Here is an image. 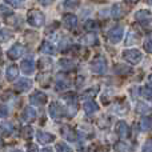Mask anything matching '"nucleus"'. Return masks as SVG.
I'll return each instance as SVG.
<instances>
[{
	"mask_svg": "<svg viewBox=\"0 0 152 152\" xmlns=\"http://www.w3.org/2000/svg\"><path fill=\"white\" fill-rule=\"evenodd\" d=\"M27 20L32 27H42L45 21L44 13L39 10H29L27 13Z\"/></svg>",
	"mask_w": 152,
	"mask_h": 152,
	"instance_id": "1",
	"label": "nucleus"
},
{
	"mask_svg": "<svg viewBox=\"0 0 152 152\" xmlns=\"http://www.w3.org/2000/svg\"><path fill=\"white\" fill-rule=\"evenodd\" d=\"M107 68H108V64H107V60H105L104 56L99 55L91 61V71L94 74H97V75H103L107 72Z\"/></svg>",
	"mask_w": 152,
	"mask_h": 152,
	"instance_id": "2",
	"label": "nucleus"
},
{
	"mask_svg": "<svg viewBox=\"0 0 152 152\" xmlns=\"http://www.w3.org/2000/svg\"><path fill=\"white\" fill-rule=\"evenodd\" d=\"M123 58L126 61H128L129 64H139L143 59V55L140 51L137 50H126L123 52Z\"/></svg>",
	"mask_w": 152,
	"mask_h": 152,
	"instance_id": "3",
	"label": "nucleus"
},
{
	"mask_svg": "<svg viewBox=\"0 0 152 152\" xmlns=\"http://www.w3.org/2000/svg\"><path fill=\"white\" fill-rule=\"evenodd\" d=\"M48 112H50V116L52 119L59 120L64 116V107L59 102H52L48 107Z\"/></svg>",
	"mask_w": 152,
	"mask_h": 152,
	"instance_id": "4",
	"label": "nucleus"
},
{
	"mask_svg": "<svg viewBox=\"0 0 152 152\" xmlns=\"http://www.w3.org/2000/svg\"><path fill=\"white\" fill-rule=\"evenodd\" d=\"M123 34H124L123 27H113V28L110 29V32H108V40H110V43L111 44H118V43H120L121 39H123Z\"/></svg>",
	"mask_w": 152,
	"mask_h": 152,
	"instance_id": "5",
	"label": "nucleus"
},
{
	"mask_svg": "<svg viewBox=\"0 0 152 152\" xmlns=\"http://www.w3.org/2000/svg\"><path fill=\"white\" fill-rule=\"evenodd\" d=\"M115 131H116V134H118V136L121 137V139H127V137H129V134H131L129 126L124 120L118 121V124H116V127H115Z\"/></svg>",
	"mask_w": 152,
	"mask_h": 152,
	"instance_id": "6",
	"label": "nucleus"
},
{
	"mask_svg": "<svg viewBox=\"0 0 152 152\" xmlns=\"http://www.w3.org/2000/svg\"><path fill=\"white\" fill-rule=\"evenodd\" d=\"M29 102H31L32 104H35V105H44L45 103L48 102V99H47V95H45L44 92L36 91V92H34V94L29 96Z\"/></svg>",
	"mask_w": 152,
	"mask_h": 152,
	"instance_id": "7",
	"label": "nucleus"
},
{
	"mask_svg": "<svg viewBox=\"0 0 152 152\" xmlns=\"http://www.w3.org/2000/svg\"><path fill=\"white\" fill-rule=\"evenodd\" d=\"M23 52H24L23 45H21L20 43H16V44H13L12 47L8 50L7 56L11 59V60H15V59H19V58H20V56L23 55Z\"/></svg>",
	"mask_w": 152,
	"mask_h": 152,
	"instance_id": "8",
	"label": "nucleus"
},
{
	"mask_svg": "<svg viewBox=\"0 0 152 152\" xmlns=\"http://www.w3.org/2000/svg\"><path fill=\"white\" fill-rule=\"evenodd\" d=\"M135 19H136V21L142 23L143 26H147L148 21H151V12L148 10H140L135 13Z\"/></svg>",
	"mask_w": 152,
	"mask_h": 152,
	"instance_id": "9",
	"label": "nucleus"
},
{
	"mask_svg": "<svg viewBox=\"0 0 152 152\" xmlns=\"http://www.w3.org/2000/svg\"><path fill=\"white\" fill-rule=\"evenodd\" d=\"M36 139L40 144H50L55 140V136L50 132H44V131H37L36 134Z\"/></svg>",
	"mask_w": 152,
	"mask_h": 152,
	"instance_id": "10",
	"label": "nucleus"
},
{
	"mask_svg": "<svg viewBox=\"0 0 152 152\" xmlns=\"http://www.w3.org/2000/svg\"><path fill=\"white\" fill-rule=\"evenodd\" d=\"M21 119H23L26 123H32V121L36 119V111L32 107H26L21 112Z\"/></svg>",
	"mask_w": 152,
	"mask_h": 152,
	"instance_id": "11",
	"label": "nucleus"
},
{
	"mask_svg": "<svg viewBox=\"0 0 152 152\" xmlns=\"http://www.w3.org/2000/svg\"><path fill=\"white\" fill-rule=\"evenodd\" d=\"M20 69L24 72L26 75H31L34 74L35 71V61L32 59H27V60H23L20 64Z\"/></svg>",
	"mask_w": 152,
	"mask_h": 152,
	"instance_id": "12",
	"label": "nucleus"
},
{
	"mask_svg": "<svg viewBox=\"0 0 152 152\" xmlns=\"http://www.w3.org/2000/svg\"><path fill=\"white\" fill-rule=\"evenodd\" d=\"M63 24H64V26H66L68 29L75 28L76 24H77V18H76L74 13H67V15L63 18Z\"/></svg>",
	"mask_w": 152,
	"mask_h": 152,
	"instance_id": "13",
	"label": "nucleus"
},
{
	"mask_svg": "<svg viewBox=\"0 0 152 152\" xmlns=\"http://www.w3.org/2000/svg\"><path fill=\"white\" fill-rule=\"evenodd\" d=\"M15 88L18 89L19 92L28 91V89L32 88V80H29V79H21V80H19L18 83H16Z\"/></svg>",
	"mask_w": 152,
	"mask_h": 152,
	"instance_id": "14",
	"label": "nucleus"
},
{
	"mask_svg": "<svg viewBox=\"0 0 152 152\" xmlns=\"http://www.w3.org/2000/svg\"><path fill=\"white\" fill-rule=\"evenodd\" d=\"M139 40H140V34L132 28L131 31L128 32V36H127V39H126V45H134V44H136Z\"/></svg>",
	"mask_w": 152,
	"mask_h": 152,
	"instance_id": "15",
	"label": "nucleus"
},
{
	"mask_svg": "<svg viewBox=\"0 0 152 152\" xmlns=\"http://www.w3.org/2000/svg\"><path fill=\"white\" fill-rule=\"evenodd\" d=\"M61 135H63L67 140H69V142H75L76 140V132L68 126L61 127Z\"/></svg>",
	"mask_w": 152,
	"mask_h": 152,
	"instance_id": "16",
	"label": "nucleus"
},
{
	"mask_svg": "<svg viewBox=\"0 0 152 152\" xmlns=\"http://www.w3.org/2000/svg\"><path fill=\"white\" fill-rule=\"evenodd\" d=\"M18 75H19V68L18 66H10L5 71V77H7L8 81H13L18 79Z\"/></svg>",
	"mask_w": 152,
	"mask_h": 152,
	"instance_id": "17",
	"label": "nucleus"
},
{
	"mask_svg": "<svg viewBox=\"0 0 152 152\" xmlns=\"http://www.w3.org/2000/svg\"><path fill=\"white\" fill-rule=\"evenodd\" d=\"M83 108H84V111H86L88 115H92V113H95V112H97V111H99V105H97L92 99L84 103Z\"/></svg>",
	"mask_w": 152,
	"mask_h": 152,
	"instance_id": "18",
	"label": "nucleus"
},
{
	"mask_svg": "<svg viewBox=\"0 0 152 152\" xmlns=\"http://www.w3.org/2000/svg\"><path fill=\"white\" fill-rule=\"evenodd\" d=\"M12 132H13V126L11 123H7V121L0 123V134L3 136H11Z\"/></svg>",
	"mask_w": 152,
	"mask_h": 152,
	"instance_id": "19",
	"label": "nucleus"
},
{
	"mask_svg": "<svg viewBox=\"0 0 152 152\" xmlns=\"http://www.w3.org/2000/svg\"><path fill=\"white\" fill-rule=\"evenodd\" d=\"M124 15V10L123 7H121L120 4H113V7L111 8V16H112L113 19H121Z\"/></svg>",
	"mask_w": 152,
	"mask_h": 152,
	"instance_id": "20",
	"label": "nucleus"
},
{
	"mask_svg": "<svg viewBox=\"0 0 152 152\" xmlns=\"http://www.w3.org/2000/svg\"><path fill=\"white\" fill-rule=\"evenodd\" d=\"M81 43L86 44V45H95V44H97V37H96V35L95 34L89 32V34H87L86 36H83Z\"/></svg>",
	"mask_w": 152,
	"mask_h": 152,
	"instance_id": "21",
	"label": "nucleus"
},
{
	"mask_svg": "<svg viewBox=\"0 0 152 152\" xmlns=\"http://www.w3.org/2000/svg\"><path fill=\"white\" fill-rule=\"evenodd\" d=\"M40 51H42L43 53H47V55H53V53L56 52L53 44H51L50 42H43L42 45H40Z\"/></svg>",
	"mask_w": 152,
	"mask_h": 152,
	"instance_id": "22",
	"label": "nucleus"
},
{
	"mask_svg": "<svg viewBox=\"0 0 152 152\" xmlns=\"http://www.w3.org/2000/svg\"><path fill=\"white\" fill-rule=\"evenodd\" d=\"M140 95L143 99L152 102V86H144L140 88Z\"/></svg>",
	"mask_w": 152,
	"mask_h": 152,
	"instance_id": "23",
	"label": "nucleus"
},
{
	"mask_svg": "<svg viewBox=\"0 0 152 152\" xmlns=\"http://www.w3.org/2000/svg\"><path fill=\"white\" fill-rule=\"evenodd\" d=\"M140 128H142V131H150V129H152V118L151 116H145V118L142 119V121H140Z\"/></svg>",
	"mask_w": 152,
	"mask_h": 152,
	"instance_id": "24",
	"label": "nucleus"
},
{
	"mask_svg": "<svg viewBox=\"0 0 152 152\" xmlns=\"http://www.w3.org/2000/svg\"><path fill=\"white\" fill-rule=\"evenodd\" d=\"M59 67H60L61 69H74L76 67V64L74 61L69 60V59H61V60L59 61Z\"/></svg>",
	"mask_w": 152,
	"mask_h": 152,
	"instance_id": "25",
	"label": "nucleus"
},
{
	"mask_svg": "<svg viewBox=\"0 0 152 152\" xmlns=\"http://www.w3.org/2000/svg\"><path fill=\"white\" fill-rule=\"evenodd\" d=\"M115 150L118 152H132V147L124 142H119L115 144Z\"/></svg>",
	"mask_w": 152,
	"mask_h": 152,
	"instance_id": "26",
	"label": "nucleus"
},
{
	"mask_svg": "<svg viewBox=\"0 0 152 152\" xmlns=\"http://www.w3.org/2000/svg\"><path fill=\"white\" fill-rule=\"evenodd\" d=\"M12 37V31L11 29H7V28H3L0 31V42H7Z\"/></svg>",
	"mask_w": 152,
	"mask_h": 152,
	"instance_id": "27",
	"label": "nucleus"
},
{
	"mask_svg": "<svg viewBox=\"0 0 152 152\" xmlns=\"http://www.w3.org/2000/svg\"><path fill=\"white\" fill-rule=\"evenodd\" d=\"M69 87V81L68 79H66L64 76H61V80L59 77L58 83H56V89H64V88H68Z\"/></svg>",
	"mask_w": 152,
	"mask_h": 152,
	"instance_id": "28",
	"label": "nucleus"
},
{
	"mask_svg": "<svg viewBox=\"0 0 152 152\" xmlns=\"http://www.w3.org/2000/svg\"><path fill=\"white\" fill-rule=\"evenodd\" d=\"M56 151L58 152H74L72 148L69 147V145H67L66 143H59V144H56Z\"/></svg>",
	"mask_w": 152,
	"mask_h": 152,
	"instance_id": "29",
	"label": "nucleus"
},
{
	"mask_svg": "<svg viewBox=\"0 0 152 152\" xmlns=\"http://www.w3.org/2000/svg\"><path fill=\"white\" fill-rule=\"evenodd\" d=\"M96 94H97V87H95V88L87 89V91L81 95V97H83V99H88V97H94Z\"/></svg>",
	"mask_w": 152,
	"mask_h": 152,
	"instance_id": "30",
	"label": "nucleus"
},
{
	"mask_svg": "<svg viewBox=\"0 0 152 152\" xmlns=\"http://www.w3.org/2000/svg\"><path fill=\"white\" fill-rule=\"evenodd\" d=\"M51 67V59H42L40 60V69L43 71H47Z\"/></svg>",
	"mask_w": 152,
	"mask_h": 152,
	"instance_id": "31",
	"label": "nucleus"
},
{
	"mask_svg": "<svg viewBox=\"0 0 152 152\" xmlns=\"http://www.w3.org/2000/svg\"><path fill=\"white\" fill-rule=\"evenodd\" d=\"M32 134H34V129H32V127L31 126H26L23 128V136L24 137H31L32 136Z\"/></svg>",
	"mask_w": 152,
	"mask_h": 152,
	"instance_id": "32",
	"label": "nucleus"
},
{
	"mask_svg": "<svg viewBox=\"0 0 152 152\" xmlns=\"http://www.w3.org/2000/svg\"><path fill=\"white\" fill-rule=\"evenodd\" d=\"M4 1L12 7H21L24 4V0H4Z\"/></svg>",
	"mask_w": 152,
	"mask_h": 152,
	"instance_id": "33",
	"label": "nucleus"
},
{
	"mask_svg": "<svg viewBox=\"0 0 152 152\" xmlns=\"http://www.w3.org/2000/svg\"><path fill=\"white\" fill-rule=\"evenodd\" d=\"M79 4H80V0H66V1H64V5H66L67 8H69V7L75 8V7H77Z\"/></svg>",
	"mask_w": 152,
	"mask_h": 152,
	"instance_id": "34",
	"label": "nucleus"
},
{
	"mask_svg": "<svg viewBox=\"0 0 152 152\" xmlns=\"http://www.w3.org/2000/svg\"><path fill=\"white\" fill-rule=\"evenodd\" d=\"M144 50H145V52L152 53V37H148L144 42Z\"/></svg>",
	"mask_w": 152,
	"mask_h": 152,
	"instance_id": "35",
	"label": "nucleus"
},
{
	"mask_svg": "<svg viewBox=\"0 0 152 152\" xmlns=\"http://www.w3.org/2000/svg\"><path fill=\"white\" fill-rule=\"evenodd\" d=\"M142 151H143V152H152V139L147 140V142L143 144Z\"/></svg>",
	"mask_w": 152,
	"mask_h": 152,
	"instance_id": "36",
	"label": "nucleus"
},
{
	"mask_svg": "<svg viewBox=\"0 0 152 152\" xmlns=\"http://www.w3.org/2000/svg\"><path fill=\"white\" fill-rule=\"evenodd\" d=\"M86 28L89 29V31H92V29H97V23L95 20H88L86 23Z\"/></svg>",
	"mask_w": 152,
	"mask_h": 152,
	"instance_id": "37",
	"label": "nucleus"
},
{
	"mask_svg": "<svg viewBox=\"0 0 152 152\" xmlns=\"http://www.w3.org/2000/svg\"><path fill=\"white\" fill-rule=\"evenodd\" d=\"M8 115V108L5 105H0V118H5Z\"/></svg>",
	"mask_w": 152,
	"mask_h": 152,
	"instance_id": "38",
	"label": "nucleus"
},
{
	"mask_svg": "<svg viewBox=\"0 0 152 152\" xmlns=\"http://www.w3.org/2000/svg\"><path fill=\"white\" fill-rule=\"evenodd\" d=\"M0 12L4 13V15H12V11L10 8H7L5 5H0Z\"/></svg>",
	"mask_w": 152,
	"mask_h": 152,
	"instance_id": "39",
	"label": "nucleus"
},
{
	"mask_svg": "<svg viewBox=\"0 0 152 152\" xmlns=\"http://www.w3.org/2000/svg\"><path fill=\"white\" fill-rule=\"evenodd\" d=\"M53 1H55V0H39V3L42 5H50V4H52Z\"/></svg>",
	"mask_w": 152,
	"mask_h": 152,
	"instance_id": "40",
	"label": "nucleus"
},
{
	"mask_svg": "<svg viewBox=\"0 0 152 152\" xmlns=\"http://www.w3.org/2000/svg\"><path fill=\"white\" fill-rule=\"evenodd\" d=\"M27 152H37V148L35 147L34 144H29V145H28V150H27Z\"/></svg>",
	"mask_w": 152,
	"mask_h": 152,
	"instance_id": "41",
	"label": "nucleus"
},
{
	"mask_svg": "<svg viewBox=\"0 0 152 152\" xmlns=\"http://www.w3.org/2000/svg\"><path fill=\"white\" fill-rule=\"evenodd\" d=\"M126 3H129V4H134V3H136V1H139V0H124Z\"/></svg>",
	"mask_w": 152,
	"mask_h": 152,
	"instance_id": "42",
	"label": "nucleus"
},
{
	"mask_svg": "<svg viewBox=\"0 0 152 152\" xmlns=\"http://www.w3.org/2000/svg\"><path fill=\"white\" fill-rule=\"evenodd\" d=\"M147 80H148V84H150V86H152V75L148 76V79H147Z\"/></svg>",
	"mask_w": 152,
	"mask_h": 152,
	"instance_id": "43",
	"label": "nucleus"
},
{
	"mask_svg": "<svg viewBox=\"0 0 152 152\" xmlns=\"http://www.w3.org/2000/svg\"><path fill=\"white\" fill-rule=\"evenodd\" d=\"M42 152H53L51 148H44V150H42Z\"/></svg>",
	"mask_w": 152,
	"mask_h": 152,
	"instance_id": "44",
	"label": "nucleus"
},
{
	"mask_svg": "<svg viewBox=\"0 0 152 152\" xmlns=\"http://www.w3.org/2000/svg\"><path fill=\"white\" fill-rule=\"evenodd\" d=\"M92 1H99V3H102V1H105V0H92Z\"/></svg>",
	"mask_w": 152,
	"mask_h": 152,
	"instance_id": "45",
	"label": "nucleus"
},
{
	"mask_svg": "<svg viewBox=\"0 0 152 152\" xmlns=\"http://www.w3.org/2000/svg\"><path fill=\"white\" fill-rule=\"evenodd\" d=\"M3 144H4V143H3V140L0 139V147H3Z\"/></svg>",
	"mask_w": 152,
	"mask_h": 152,
	"instance_id": "46",
	"label": "nucleus"
},
{
	"mask_svg": "<svg viewBox=\"0 0 152 152\" xmlns=\"http://www.w3.org/2000/svg\"><path fill=\"white\" fill-rule=\"evenodd\" d=\"M147 3H148L150 5H152V0H147Z\"/></svg>",
	"mask_w": 152,
	"mask_h": 152,
	"instance_id": "47",
	"label": "nucleus"
},
{
	"mask_svg": "<svg viewBox=\"0 0 152 152\" xmlns=\"http://www.w3.org/2000/svg\"><path fill=\"white\" fill-rule=\"evenodd\" d=\"M0 55H1V48H0Z\"/></svg>",
	"mask_w": 152,
	"mask_h": 152,
	"instance_id": "48",
	"label": "nucleus"
},
{
	"mask_svg": "<svg viewBox=\"0 0 152 152\" xmlns=\"http://www.w3.org/2000/svg\"><path fill=\"white\" fill-rule=\"evenodd\" d=\"M0 86H1V79H0Z\"/></svg>",
	"mask_w": 152,
	"mask_h": 152,
	"instance_id": "49",
	"label": "nucleus"
}]
</instances>
